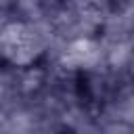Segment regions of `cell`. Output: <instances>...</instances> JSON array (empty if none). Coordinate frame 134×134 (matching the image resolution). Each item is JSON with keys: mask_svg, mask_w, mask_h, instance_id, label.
Wrapping results in <instances>:
<instances>
[{"mask_svg": "<svg viewBox=\"0 0 134 134\" xmlns=\"http://www.w3.org/2000/svg\"><path fill=\"white\" fill-rule=\"evenodd\" d=\"M0 52L13 65L29 67L44 52V42L27 23H8L0 31Z\"/></svg>", "mask_w": 134, "mask_h": 134, "instance_id": "6da1fadb", "label": "cell"}, {"mask_svg": "<svg viewBox=\"0 0 134 134\" xmlns=\"http://www.w3.org/2000/svg\"><path fill=\"white\" fill-rule=\"evenodd\" d=\"M98 59H100V46L94 38L88 36L73 38L63 52V61L71 69H90Z\"/></svg>", "mask_w": 134, "mask_h": 134, "instance_id": "7a4b0ae2", "label": "cell"}]
</instances>
